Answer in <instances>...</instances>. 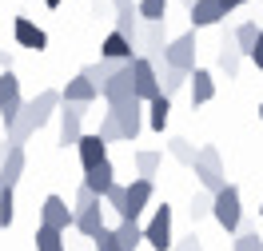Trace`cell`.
Returning <instances> with one entry per match:
<instances>
[{"label":"cell","instance_id":"1","mask_svg":"<svg viewBox=\"0 0 263 251\" xmlns=\"http://www.w3.org/2000/svg\"><path fill=\"white\" fill-rule=\"evenodd\" d=\"M192 171H196V180H199V191H208V196H215V191H223V184H228V171H223V160H219V148H212V144H203V148H196V160H192Z\"/></svg>","mask_w":263,"mask_h":251},{"label":"cell","instance_id":"2","mask_svg":"<svg viewBox=\"0 0 263 251\" xmlns=\"http://www.w3.org/2000/svg\"><path fill=\"white\" fill-rule=\"evenodd\" d=\"M212 219L228 235L239 231V219H243V196H239V187H235V184H223V191H215V196H212Z\"/></svg>","mask_w":263,"mask_h":251},{"label":"cell","instance_id":"3","mask_svg":"<svg viewBox=\"0 0 263 251\" xmlns=\"http://www.w3.org/2000/svg\"><path fill=\"white\" fill-rule=\"evenodd\" d=\"M104 116H112L116 120V128H120V140L124 144H136V136H140V128H144V104L136 100H124V104H112Z\"/></svg>","mask_w":263,"mask_h":251},{"label":"cell","instance_id":"4","mask_svg":"<svg viewBox=\"0 0 263 251\" xmlns=\"http://www.w3.org/2000/svg\"><path fill=\"white\" fill-rule=\"evenodd\" d=\"M164 68H176V72H183V76L196 68V32H183V36H176V40H167Z\"/></svg>","mask_w":263,"mask_h":251},{"label":"cell","instance_id":"5","mask_svg":"<svg viewBox=\"0 0 263 251\" xmlns=\"http://www.w3.org/2000/svg\"><path fill=\"white\" fill-rule=\"evenodd\" d=\"M152 196H156V180H132L128 187H124V219L128 223H140V216H144V207L152 203Z\"/></svg>","mask_w":263,"mask_h":251},{"label":"cell","instance_id":"6","mask_svg":"<svg viewBox=\"0 0 263 251\" xmlns=\"http://www.w3.org/2000/svg\"><path fill=\"white\" fill-rule=\"evenodd\" d=\"M140 231H144V243H148V247L167 251V247H172V207H167V203H160V207L152 211V219L140 227Z\"/></svg>","mask_w":263,"mask_h":251},{"label":"cell","instance_id":"7","mask_svg":"<svg viewBox=\"0 0 263 251\" xmlns=\"http://www.w3.org/2000/svg\"><path fill=\"white\" fill-rule=\"evenodd\" d=\"M132 96L140 104H152L160 96V80H156V68L144 60V56H136L132 60Z\"/></svg>","mask_w":263,"mask_h":251},{"label":"cell","instance_id":"8","mask_svg":"<svg viewBox=\"0 0 263 251\" xmlns=\"http://www.w3.org/2000/svg\"><path fill=\"white\" fill-rule=\"evenodd\" d=\"M60 148H76V140L84 136V112L88 104H64L60 100Z\"/></svg>","mask_w":263,"mask_h":251},{"label":"cell","instance_id":"9","mask_svg":"<svg viewBox=\"0 0 263 251\" xmlns=\"http://www.w3.org/2000/svg\"><path fill=\"white\" fill-rule=\"evenodd\" d=\"M40 227H48V231L64 235L68 227H72V207H68L64 196H48L44 200V207H40Z\"/></svg>","mask_w":263,"mask_h":251},{"label":"cell","instance_id":"10","mask_svg":"<svg viewBox=\"0 0 263 251\" xmlns=\"http://www.w3.org/2000/svg\"><path fill=\"white\" fill-rule=\"evenodd\" d=\"M12 40H16L20 48H32V52L48 48V32H44L32 16H16V20H12Z\"/></svg>","mask_w":263,"mask_h":251},{"label":"cell","instance_id":"11","mask_svg":"<svg viewBox=\"0 0 263 251\" xmlns=\"http://www.w3.org/2000/svg\"><path fill=\"white\" fill-rule=\"evenodd\" d=\"M100 96H104V104L112 108V104H124V100H132V60L120 72H116L112 80H104L100 84Z\"/></svg>","mask_w":263,"mask_h":251},{"label":"cell","instance_id":"12","mask_svg":"<svg viewBox=\"0 0 263 251\" xmlns=\"http://www.w3.org/2000/svg\"><path fill=\"white\" fill-rule=\"evenodd\" d=\"M24 108L32 112V120H36V132L48 124L52 116H56V108H60V92H52V88H44V92H36L32 100H24Z\"/></svg>","mask_w":263,"mask_h":251},{"label":"cell","instance_id":"13","mask_svg":"<svg viewBox=\"0 0 263 251\" xmlns=\"http://www.w3.org/2000/svg\"><path fill=\"white\" fill-rule=\"evenodd\" d=\"M116 184V167H112V160H100L96 167H88L84 171V187L96 196V200H104V191Z\"/></svg>","mask_w":263,"mask_h":251},{"label":"cell","instance_id":"14","mask_svg":"<svg viewBox=\"0 0 263 251\" xmlns=\"http://www.w3.org/2000/svg\"><path fill=\"white\" fill-rule=\"evenodd\" d=\"M76 156H80V167L88 171V167H96L100 160H108V144H104L96 132H92V136H80V140H76Z\"/></svg>","mask_w":263,"mask_h":251},{"label":"cell","instance_id":"15","mask_svg":"<svg viewBox=\"0 0 263 251\" xmlns=\"http://www.w3.org/2000/svg\"><path fill=\"white\" fill-rule=\"evenodd\" d=\"M187 84H192V104H208V100H215V76L212 72H208V68H192V72H187Z\"/></svg>","mask_w":263,"mask_h":251},{"label":"cell","instance_id":"16","mask_svg":"<svg viewBox=\"0 0 263 251\" xmlns=\"http://www.w3.org/2000/svg\"><path fill=\"white\" fill-rule=\"evenodd\" d=\"M24 167H28L24 148H12V144H8V156H4V164H0V184H4V187H16L20 176H24Z\"/></svg>","mask_w":263,"mask_h":251},{"label":"cell","instance_id":"17","mask_svg":"<svg viewBox=\"0 0 263 251\" xmlns=\"http://www.w3.org/2000/svg\"><path fill=\"white\" fill-rule=\"evenodd\" d=\"M72 227H76L80 235H88V239H92V235H96L100 227H104V200H96L92 207L76 211V216H72Z\"/></svg>","mask_w":263,"mask_h":251},{"label":"cell","instance_id":"18","mask_svg":"<svg viewBox=\"0 0 263 251\" xmlns=\"http://www.w3.org/2000/svg\"><path fill=\"white\" fill-rule=\"evenodd\" d=\"M215 64H219V72H228V80H235V76H239L243 56H239V48H235L231 32H223V40H219V56H215Z\"/></svg>","mask_w":263,"mask_h":251},{"label":"cell","instance_id":"19","mask_svg":"<svg viewBox=\"0 0 263 251\" xmlns=\"http://www.w3.org/2000/svg\"><path fill=\"white\" fill-rule=\"evenodd\" d=\"M100 60H112V64H124V60H136V52H132V44L124 40V36L108 32V36H104V44H100Z\"/></svg>","mask_w":263,"mask_h":251},{"label":"cell","instance_id":"20","mask_svg":"<svg viewBox=\"0 0 263 251\" xmlns=\"http://www.w3.org/2000/svg\"><path fill=\"white\" fill-rule=\"evenodd\" d=\"M187 12H192V24H196V28H215V24L223 20V8H219L215 0H196Z\"/></svg>","mask_w":263,"mask_h":251},{"label":"cell","instance_id":"21","mask_svg":"<svg viewBox=\"0 0 263 251\" xmlns=\"http://www.w3.org/2000/svg\"><path fill=\"white\" fill-rule=\"evenodd\" d=\"M100 92H96V84H88L84 76H76V80H68L64 84V92H60V100L64 104H92Z\"/></svg>","mask_w":263,"mask_h":251},{"label":"cell","instance_id":"22","mask_svg":"<svg viewBox=\"0 0 263 251\" xmlns=\"http://www.w3.org/2000/svg\"><path fill=\"white\" fill-rule=\"evenodd\" d=\"M167 8H172V0H136L140 24H160V20H167Z\"/></svg>","mask_w":263,"mask_h":251},{"label":"cell","instance_id":"23","mask_svg":"<svg viewBox=\"0 0 263 251\" xmlns=\"http://www.w3.org/2000/svg\"><path fill=\"white\" fill-rule=\"evenodd\" d=\"M116 243H120V251H136L140 243H144V231H140V223H128V219H120L112 227Z\"/></svg>","mask_w":263,"mask_h":251},{"label":"cell","instance_id":"24","mask_svg":"<svg viewBox=\"0 0 263 251\" xmlns=\"http://www.w3.org/2000/svg\"><path fill=\"white\" fill-rule=\"evenodd\" d=\"M231 40H235L239 56H247V52H251V44L259 40V24H255V20H243L239 28H231Z\"/></svg>","mask_w":263,"mask_h":251},{"label":"cell","instance_id":"25","mask_svg":"<svg viewBox=\"0 0 263 251\" xmlns=\"http://www.w3.org/2000/svg\"><path fill=\"white\" fill-rule=\"evenodd\" d=\"M167 120H172V100H167V96H156V100L148 104V124L156 132H164Z\"/></svg>","mask_w":263,"mask_h":251},{"label":"cell","instance_id":"26","mask_svg":"<svg viewBox=\"0 0 263 251\" xmlns=\"http://www.w3.org/2000/svg\"><path fill=\"white\" fill-rule=\"evenodd\" d=\"M167 151H172V160L183 164V167H192V160H196V144L183 140V136H172V140H167Z\"/></svg>","mask_w":263,"mask_h":251},{"label":"cell","instance_id":"27","mask_svg":"<svg viewBox=\"0 0 263 251\" xmlns=\"http://www.w3.org/2000/svg\"><path fill=\"white\" fill-rule=\"evenodd\" d=\"M12 219H16V187L0 184V231L12 227Z\"/></svg>","mask_w":263,"mask_h":251},{"label":"cell","instance_id":"28","mask_svg":"<svg viewBox=\"0 0 263 251\" xmlns=\"http://www.w3.org/2000/svg\"><path fill=\"white\" fill-rule=\"evenodd\" d=\"M12 100H24L20 96V80H16V72H0V108Z\"/></svg>","mask_w":263,"mask_h":251},{"label":"cell","instance_id":"29","mask_svg":"<svg viewBox=\"0 0 263 251\" xmlns=\"http://www.w3.org/2000/svg\"><path fill=\"white\" fill-rule=\"evenodd\" d=\"M136 171H140V180H152L160 171V151H136Z\"/></svg>","mask_w":263,"mask_h":251},{"label":"cell","instance_id":"30","mask_svg":"<svg viewBox=\"0 0 263 251\" xmlns=\"http://www.w3.org/2000/svg\"><path fill=\"white\" fill-rule=\"evenodd\" d=\"M36 251H64V239L48 227H36Z\"/></svg>","mask_w":263,"mask_h":251},{"label":"cell","instance_id":"31","mask_svg":"<svg viewBox=\"0 0 263 251\" xmlns=\"http://www.w3.org/2000/svg\"><path fill=\"white\" fill-rule=\"evenodd\" d=\"M187 211H192V219H196V223H199V219H208V216H212V196H208V191H196Z\"/></svg>","mask_w":263,"mask_h":251},{"label":"cell","instance_id":"32","mask_svg":"<svg viewBox=\"0 0 263 251\" xmlns=\"http://www.w3.org/2000/svg\"><path fill=\"white\" fill-rule=\"evenodd\" d=\"M92 239H96V251H120V243H116V235H112V227H108V223H104Z\"/></svg>","mask_w":263,"mask_h":251},{"label":"cell","instance_id":"33","mask_svg":"<svg viewBox=\"0 0 263 251\" xmlns=\"http://www.w3.org/2000/svg\"><path fill=\"white\" fill-rule=\"evenodd\" d=\"M100 140H104V144H116V140H120V128H116V120L112 116H104V120H100Z\"/></svg>","mask_w":263,"mask_h":251},{"label":"cell","instance_id":"34","mask_svg":"<svg viewBox=\"0 0 263 251\" xmlns=\"http://www.w3.org/2000/svg\"><path fill=\"white\" fill-rule=\"evenodd\" d=\"M172 251H203V243H199V235H183V239H172Z\"/></svg>","mask_w":263,"mask_h":251},{"label":"cell","instance_id":"35","mask_svg":"<svg viewBox=\"0 0 263 251\" xmlns=\"http://www.w3.org/2000/svg\"><path fill=\"white\" fill-rule=\"evenodd\" d=\"M92 203H96V196H92V191L80 184V191H76V203H72V216H76V211H84V207H92Z\"/></svg>","mask_w":263,"mask_h":251},{"label":"cell","instance_id":"36","mask_svg":"<svg viewBox=\"0 0 263 251\" xmlns=\"http://www.w3.org/2000/svg\"><path fill=\"white\" fill-rule=\"evenodd\" d=\"M247 60H251V64H255V68L263 72V32H259V40L251 44V52H247Z\"/></svg>","mask_w":263,"mask_h":251},{"label":"cell","instance_id":"37","mask_svg":"<svg viewBox=\"0 0 263 251\" xmlns=\"http://www.w3.org/2000/svg\"><path fill=\"white\" fill-rule=\"evenodd\" d=\"M92 8H96V16H112V4L108 0H92Z\"/></svg>","mask_w":263,"mask_h":251},{"label":"cell","instance_id":"38","mask_svg":"<svg viewBox=\"0 0 263 251\" xmlns=\"http://www.w3.org/2000/svg\"><path fill=\"white\" fill-rule=\"evenodd\" d=\"M215 4H219V8H223V16H228V12H231V8H243V4H247V0H215Z\"/></svg>","mask_w":263,"mask_h":251},{"label":"cell","instance_id":"39","mask_svg":"<svg viewBox=\"0 0 263 251\" xmlns=\"http://www.w3.org/2000/svg\"><path fill=\"white\" fill-rule=\"evenodd\" d=\"M0 72H12V52L0 48Z\"/></svg>","mask_w":263,"mask_h":251},{"label":"cell","instance_id":"40","mask_svg":"<svg viewBox=\"0 0 263 251\" xmlns=\"http://www.w3.org/2000/svg\"><path fill=\"white\" fill-rule=\"evenodd\" d=\"M108 4H112V16H116V12H120V8H132V4H136V0H108Z\"/></svg>","mask_w":263,"mask_h":251},{"label":"cell","instance_id":"41","mask_svg":"<svg viewBox=\"0 0 263 251\" xmlns=\"http://www.w3.org/2000/svg\"><path fill=\"white\" fill-rule=\"evenodd\" d=\"M4 156H8V144H4V140H0V164H4Z\"/></svg>","mask_w":263,"mask_h":251},{"label":"cell","instance_id":"42","mask_svg":"<svg viewBox=\"0 0 263 251\" xmlns=\"http://www.w3.org/2000/svg\"><path fill=\"white\" fill-rule=\"evenodd\" d=\"M44 4H48V8H60V4H64V0H44Z\"/></svg>","mask_w":263,"mask_h":251},{"label":"cell","instance_id":"43","mask_svg":"<svg viewBox=\"0 0 263 251\" xmlns=\"http://www.w3.org/2000/svg\"><path fill=\"white\" fill-rule=\"evenodd\" d=\"M183 4H187V8H192V4H196V0H183Z\"/></svg>","mask_w":263,"mask_h":251},{"label":"cell","instance_id":"44","mask_svg":"<svg viewBox=\"0 0 263 251\" xmlns=\"http://www.w3.org/2000/svg\"><path fill=\"white\" fill-rule=\"evenodd\" d=\"M259 120H263V104H259Z\"/></svg>","mask_w":263,"mask_h":251},{"label":"cell","instance_id":"45","mask_svg":"<svg viewBox=\"0 0 263 251\" xmlns=\"http://www.w3.org/2000/svg\"><path fill=\"white\" fill-rule=\"evenodd\" d=\"M259 216H263V203H259Z\"/></svg>","mask_w":263,"mask_h":251},{"label":"cell","instance_id":"46","mask_svg":"<svg viewBox=\"0 0 263 251\" xmlns=\"http://www.w3.org/2000/svg\"><path fill=\"white\" fill-rule=\"evenodd\" d=\"M259 32H263V28H259Z\"/></svg>","mask_w":263,"mask_h":251},{"label":"cell","instance_id":"47","mask_svg":"<svg viewBox=\"0 0 263 251\" xmlns=\"http://www.w3.org/2000/svg\"><path fill=\"white\" fill-rule=\"evenodd\" d=\"M259 251H263V247H259Z\"/></svg>","mask_w":263,"mask_h":251}]
</instances>
